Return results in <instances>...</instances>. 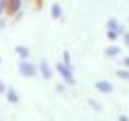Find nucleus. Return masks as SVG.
Masks as SVG:
<instances>
[{"label":"nucleus","instance_id":"ddd939ff","mask_svg":"<svg viewBox=\"0 0 129 121\" xmlns=\"http://www.w3.org/2000/svg\"><path fill=\"white\" fill-rule=\"evenodd\" d=\"M107 37H109L111 40H116L117 39V32H116V30H109V32H107Z\"/></svg>","mask_w":129,"mask_h":121},{"label":"nucleus","instance_id":"0eeeda50","mask_svg":"<svg viewBox=\"0 0 129 121\" xmlns=\"http://www.w3.org/2000/svg\"><path fill=\"white\" fill-rule=\"evenodd\" d=\"M117 54H119V47L117 45H111V47L106 49V56H109V57H114Z\"/></svg>","mask_w":129,"mask_h":121},{"label":"nucleus","instance_id":"423d86ee","mask_svg":"<svg viewBox=\"0 0 129 121\" xmlns=\"http://www.w3.org/2000/svg\"><path fill=\"white\" fill-rule=\"evenodd\" d=\"M15 52L19 54L20 57H24V59L30 56V51H29L27 47H24V45H17V47H15Z\"/></svg>","mask_w":129,"mask_h":121},{"label":"nucleus","instance_id":"6ab92c4d","mask_svg":"<svg viewBox=\"0 0 129 121\" xmlns=\"http://www.w3.org/2000/svg\"><path fill=\"white\" fill-rule=\"evenodd\" d=\"M0 62H2V59H0Z\"/></svg>","mask_w":129,"mask_h":121},{"label":"nucleus","instance_id":"1a4fd4ad","mask_svg":"<svg viewBox=\"0 0 129 121\" xmlns=\"http://www.w3.org/2000/svg\"><path fill=\"white\" fill-rule=\"evenodd\" d=\"M119 27L121 25H119V22H117L116 19H109L107 20V29L109 30H119Z\"/></svg>","mask_w":129,"mask_h":121},{"label":"nucleus","instance_id":"20e7f679","mask_svg":"<svg viewBox=\"0 0 129 121\" xmlns=\"http://www.w3.org/2000/svg\"><path fill=\"white\" fill-rule=\"evenodd\" d=\"M5 92H7V99H9L10 103H14V104H15V103H19L20 96L17 94V91H15L14 87H9V89H7Z\"/></svg>","mask_w":129,"mask_h":121},{"label":"nucleus","instance_id":"f8f14e48","mask_svg":"<svg viewBox=\"0 0 129 121\" xmlns=\"http://www.w3.org/2000/svg\"><path fill=\"white\" fill-rule=\"evenodd\" d=\"M87 103H89V104H91V106L94 108L96 111H99V109H101V104H99V103H96V101H94V99H89V101H87Z\"/></svg>","mask_w":129,"mask_h":121},{"label":"nucleus","instance_id":"4468645a","mask_svg":"<svg viewBox=\"0 0 129 121\" xmlns=\"http://www.w3.org/2000/svg\"><path fill=\"white\" fill-rule=\"evenodd\" d=\"M64 62H66L67 66H71V54L69 52H64Z\"/></svg>","mask_w":129,"mask_h":121},{"label":"nucleus","instance_id":"7ed1b4c3","mask_svg":"<svg viewBox=\"0 0 129 121\" xmlns=\"http://www.w3.org/2000/svg\"><path fill=\"white\" fill-rule=\"evenodd\" d=\"M96 87L99 89L101 92H111V91H112V84H111V82H107V81H99V82H96Z\"/></svg>","mask_w":129,"mask_h":121},{"label":"nucleus","instance_id":"f3484780","mask_svg":"<svg viewBox=\"0 0 129 121\" xmlns=\"http://www.w3.org/2000/svg\"><path fill=\"white\" fill-rule=\"evenodd\" d=\"M5 91V86H4V82L0 81V92H4Z\"/></svg>","mask_w":129,"mask_h":121},{"label":"nucleus","instance_id":"f257e3e1","mask_svg":"<svg viewBox=\"0 0 129 121\" xmlns=\"http://www.w3.org/2000/svg\"><path fill=\"white\" fill-rule=\"evenodd\" d=\"M57 71L64 76V79L67 81V84H74V78H72V67H71V66L59 62V64H57Z\"/></svg>","mask_w":129,"mask_h":121},{"label":"nucleus","instance_id":"f03ea898","mask_svg":"<svg viewBox=\"0 0 129 121\" xmlns=\"http://www.w3.org/2000/svg\"><path fill=\"white\" fill-rule=\"evenodd\" d=\"M19 71L24 74L25 78H32V76H35V72H37L35 66H34V64H30V62H20Z\"/></svg>","mask_w":129,"mask_h":121},{"label":"nucleus","instance_id":"dca6fc26","mask_svg":"<svg viewBox=\"0 0 129 121\" xmlns=\"http://www.w3.org/2000/svg\"><path fill=\"white\" fill-rule=\"evenodd\" d=\"M124 39H126V44L129 45V32H126V34H124Z\"/></svg>","mask_w":129,"mask_h":121},{"label":"nucleus","instance_id":"9d476101","mask_svg":"<svg viewBox=\"0 0 129 121\" xmlns=\"http://www.w3.org/2000/svg\"><path fill=\"white\" fill-rule=\"evenodd\" d=\"M60 14H62V9H60L57 4H54V5H52V17L59 19V17H60Z\"/></svg>","mask_w":129,"mask_h":121},{"label":"nucleus","instance_id":"39448f33","mask_svg":"<svg viewBox=\"0 0 129 121\" xmlns=\"http://www.w3.org/2000/svg\"><path fill=\"white\" fill-rule=\"evenodd\" d=\"M40 71H42V76H44L45 79H50L52 72H50V69H49V64L45 62V61H42V62H40Z\"/></svg>","mask_w":129,"mask_h":121},{"label":"nucleus","instance_id":"a211bd4d","mask_svg":"<svg viewBox=\"0 0 129 121\" xmlns=\"http://www.w3.org/2000/svg\"><path fill=\"white\" fill-rule=\"evenodd\" d=\"M124 64H126V66H129V57H124Z\"/></svg>","mask_w":129,"mask_h":121},{"label":"nucleus","instance_id":"2eb2a0df","mask_svg":"<svg viewBox=\"0 0 129 121\" xmlns=\"http://www.w3.org/2000/svg\"><path fill=\"white\" fill-rule=\"evenodd\" d=\"M5 7V0H0V15H2V10Z\"/></svg>","mask_w":129,"mask_h":121},{"label":"nucleus","instance_id":"9b49d317","mask_svg":"<svg viewBox=\"0 0 129 121\" xmlns=\"http://www.w3.org/2000/svg\"><path fill=\"white\" fill-rule=\"evenodd\" d=\"M116 74H117L121 79H126V81H129V71H117Z\"/></svg>","mask_w":129,"mask_h":121},{"label":"nucleus","instance_id":"6e6552de","mask_svg":"<svg viewBox=\"0 0 129 121\" xmlns=\"http://www.w3.org/2000/svg\"><path fill=\"white\" fill-rule=\"evenodd\" d=\"M9 7H10V12L15 14L20 9V0H9Z\"/></svg>","mask_w":129,"mask_h":121}]
</instances>
